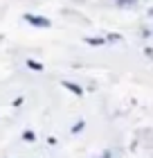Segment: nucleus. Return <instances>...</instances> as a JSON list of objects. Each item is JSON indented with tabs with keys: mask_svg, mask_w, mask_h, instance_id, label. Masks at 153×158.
Masks as SVG:
<instances>
[{
	"mask_svg": "<svg viewBox=\"0 0 153 158\" xmlns=\"http://www.w3.org/2000/svg\"><path fill=\"white\" fill-rule=\"evenodd\" d=\"M27 68H32V70H43V63H38V61H34V59H27Z\"/></svg>",
	"mask_w": 153,
	"mask_h": 158,
	"instance_id": "obj_4",
	"label": "nucleus"
},
{
	"mask_svg": "<svg viewBox=\"0 0 153 158\" xmlns=\"http://www.w3.org/2000/svg\"><path fill=\"white\" fill-rule=\"evenodd\" d=\"M23 20H25V23H30L32 27H43V30L52 27V20L45 18V16H38V14H25Z\"/></svg>",
	"mask_w": 153,
	"mask_h": 158,
	"instance_id": "obj_1",
	"label": "nucleus"
},
{
	"mask_svg": "<svg viewBox=\"0 0 153 158\" xmlns=\"http://www.w3.org/2000/svg\"><path fill=\"white\" fill-rule=\"evenodd\" d=\"M23 138H25V140H34L36 135H34V131H25V135H23Z\"/></svg>",
	"mask_w": 153,
	"mask_h": 158,
	"instance_id": "obj_6",
	"label": "nucleus"
},
{
	"mask_svg": "<svg viewBox=\"0 0 153 158\" xmlns=\"http://www.w3.org/2000/svg\"><path fill=\"white\" fill-rule=\"evenodd\" d=\"M63 86H65V88H68V90H72V93H74V95H79V97L83 95V90L79 88L77 84H72V81H63Z\"/></svg>",
	"mask_w": 153,
	"mask_h": 158,
	"instance_id": "obj_2",
	"label": "nucleus"
},
{
	"mask_svg": "<svg viewBox=\"0 0 153 158\" xmlns=\"http://www.w3.org/2000/svg\"><path fill=\"white\" fill-rule=\"evenodd\" d=\"M86 43H88V45H104L106 39H101V36H88V39H86Z\"/></svg>",
	"mask_w": 153,
	"mask_h": 158,
	"instance_id": "obj_3",
	"label": "nucleus"
},
{
	"mask_svg": "<svg viewBox=\"0 0 153 158\" xmlns=\"http://www.w3.org/2000/svg\"><path fill=\"white\" fill-rule=\"evenodd\" d=\"M81 127H83V122H77V124L72 127V133H79V131H81Z\"/></svg>",
	"mask_w": 153,
	"mask_h": 158,
	"instance_id": "obj_5",
	"label": "nucleus"
},
{
	"mask_svg": "<svg viewBox=\"0 0 153 158\" xmlns=\"http://www.w3.org/2000/svg\"><path fill=\"white\" fill-rule=\"evenodd\" d=\"M101 158H108V154H106V156H101Z\"/></svg>",
	"mask_w": 153,
	"mask_h": 158,
	"instance_id": "obj_7",
	"label": "nucleus"
}]
</instances>
